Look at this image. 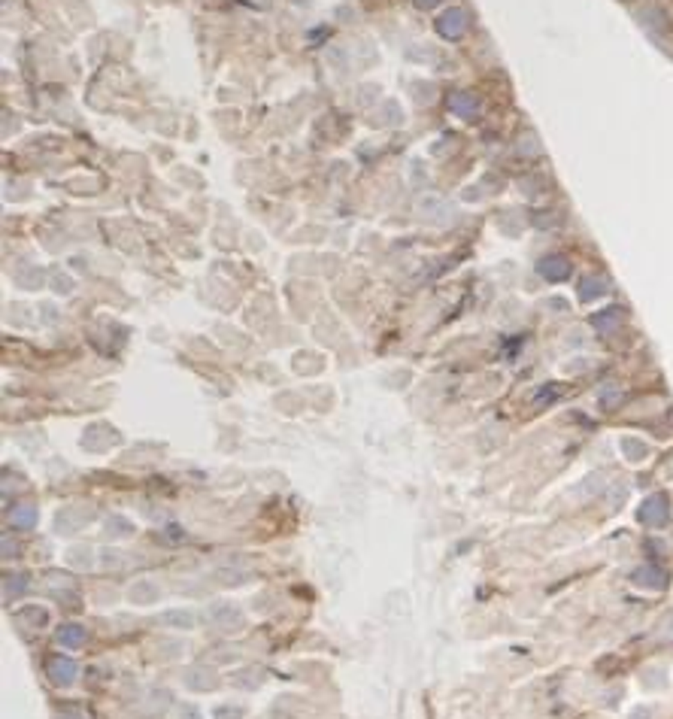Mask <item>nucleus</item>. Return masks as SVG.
I'll list each match as a JSON object with an SVG mask.
<instances>
[{"label": "nucleus", "mask_w": 673, "mask_h": 719, "mask_svg": "<svg viewBox=\"0 0 673 719\" xmlns=\"http://www.w3.org/2000/svg\"><path fill=\"white\" fill-rule=\"evenodd\" d=\"M464 30V21H461V12H449L440 19V34L443 37H458Z\"/></svg>", "instance_id": "1"}, {"label": "nucleus", "mask_w": 673, "mask_h": 719, "mask_svg": "<svg viewBox=\"0 0 673 719\" xmlns=\"http://www.w3.org/2000/svg\"><path fill=\"white\" fill-rule=\"evenodd\" d=\"M79 637H82V631H67V634H64L61 641H67V643H76Z\"/></svg>", "instance_id": "3"}, {"label": "nucleus", "mask_w": 673, "mask_h": 719, "mask_svg": "<svg viewBox=\"0 0 673 719\" xmlns=\"http://www.w3.org/2000/svg\"><path fill=\"white\" fill-rule=\"evenodd\" d=\"M55 674H73V665H70V662H55Z\"/></svg>", "instance_id": "2"}]
</instances>
